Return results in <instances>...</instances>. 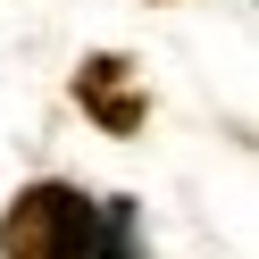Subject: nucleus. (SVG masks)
Segmentation results:
<instances>
[{
    "instance_id": "obj_1",
    "label": "nucleus",
    "mask_w": 259,
    "mask_h": 259,
    "mask_svg": "<svg viewBox=\"0 0 259 259\" xmlns=\"http://www.w3.org/2000/svg\"><path fill=\"white\" fill-rule=\"evenodd\" d=\"M0 251L9 259H92V201L75 184H34L0 218Z\"/></svg>"
},
{
    "instance_id": "obj_2",
    "label": "nucleus",
    "mask_w": 259,
    "mask_h": 259,
    "mask_svg": "<svg viewBox=\"0 0 259 259\" xmlns=\"http://www.w3.org/2000/svg\"><path fill=\"white\" fill-rule=\"evenodd\" d=\"M75 101H84L109 134H134V125H142V92H134V67H125V59H84Z\"/></svg>"
},
{
    "instance_id": "obj_3",
    "label": "nucleus",
    "mask_w": 259,
    "mask_h": 259,
    "mask_svg": "<svg viewBox=\"0 0 259 259\" xmlns=\"http://www.w3.org/2000/svg\"><path fill=\"white\" fill-rule=\"evenodd\" d=\"M92 242H101V259H142V251H134V201L92 209Z\"/></svg>"
}]
</instances>
